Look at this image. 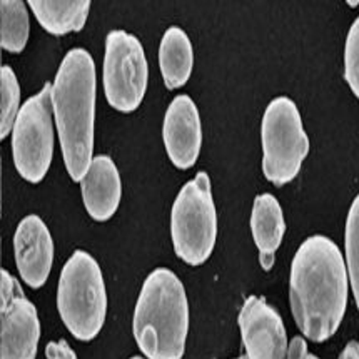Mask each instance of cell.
Masks as SVG:
<instances>
[{
	"label": "cell",
	"instance_id": "cell-25",
	"mask_svg": "<svg viewBox=\"0 0 359 359\" xmlns=\"http://www.w3.org/2000/svg\"><path fill=\"white\" fill-rule=\"evenodd\" d=\"M130 359H144V358H141V356H134V358H130Z\"/></svg>",
	"mask_w": 359,
	"mask_h": 359
},
{
	"label": "cell",
	"instance_id": "cell-16",
	"mask_svg": "<svg viewBox=\"0 0 359 359\" xmlns=\"http://www.w3.org/2000/svg\"><path fill=\"white\" fill-rule=\"evenodd\" d=\"M29 7L47 32L65 36L84 29L89 17V0H30Z\"/></svg>",
	"mask_w": 359,
	"mask_h": 359
},
{
	"label": "cell",
	"instance_id": "cell-15",
	"mask_svg": "<svg viewBox=\"0 0 359 359\" xmlns=\"http://www.w3.org/2000/svg\"><path fill=\"white\" fill-rule=\"evenodd\" d=\"M159 65L164 84L176 90L189 81L194 65L191 39L181 27H169L159 46Z\"/></svg>",
	"mask_w": 359,
	"mask_h": 359
},
{
	"label": "cell",
	"instance_id": "cell-7",
	"mask_svg": "<svg viewBox=\"0 0 359 359\" xmlns=\"http://www.w3.org/2000/svg\"><path fill=\"white\" fill-rule=\"evenodd\" d=\"M12 156L20 177L39 184L49 172L54 156L52 84L25 100L12 129Z\"/></svg>",
	"mask_w": 359,
	"mask_h": 359
},
{
	"label": "cell",
	"instance_id": "cell-4",
	"mask_svg": "<svg viewBox=\"0 0 359 359\" xmlns=\"http://www.w3.org/2000/svg\"><path fill=\"white\" fill-rule=\"evenodd\" d=\"M57 309L79 341H92L102 330L107 314L106 284L97 261L82 249L74 252L60 271Z\"/></svg>",
	"mask_w": 359,
	"mask_h": 359
},
{
	"label": "cell",
	"instance_id": "cell-22",
	"mask_svg": "<svg viewBox=\"0 0 359 359\" xmlns=\"http://www.w3.org/2000/svg\"><path fill=\"white\" fill-rule=\"evenodd\" d=\"M287 359H319V358L316 354H311L308 351V344H306L304 338L296 336V338L289 343Z\"/></svg>",
	"mask_w": 359,
	"mask_h": 359
},
{
	"label": "cell",
	"instance_id": "cell-26",
	"mask_svg": "<svg viewBox=\"0 0 359 359\" xmlns=\"http://www.w3.org/2000/svg\"><path fill=\"white\" fill-rule=\"evenodd\" d=\"M236 359H248V356H239V358H236Z\"/></svg>",
	"mask_w": 359,
	"mask_h": 359
},
{
	"label": "cell",
	"instance_id": "cell-18",
	"mask_svg": "<svg viewBox=\"0 0 359 359\" xmlns=\"http://www.w3.org/2000/svg\"><path fill=\"white\" fill-rule=\"evenodd\" d=\"M20 109L19 81L15 72L4 65L0 71V139H6L12 133Z\"/></svg>",
	"mask_w": 359,
	"mask_h": 359
},
{
	"label": "cell",
	"instance_id": "cell-24",
	"mask_svg": "<svg viewBox=\"0 0 359 359\" xmlns=\"http://www.w3.org/2000/svg\"><path fill=\"white\" fill-rule=\"evenodd\" d=\"M348 6L349 7H358L359 6V0H356V2H351V0H348Z\"/></svg>",
	"mask_w": 359,
	"mask_h": 359
},
{
	"label": "cell",
	"instance_id": "cell-8",
	"mask_svg": "<svg viewBox=\"0 0 359 359\" xmlns=\"http://www.w3.org/2000/svg\"><path fill=\"white\" fill-rule=\"evenodd\" d=\"M149 65L142 43L126 30H111L106 37L102 82L109 106L133 112L147 90Z\"/></svg>",
	"mask_w": 359,
	"mask_h": 359
},
{
	"label": "cell",
	"instance_id": "cell-20",
	"mask_svg": "<svg viewBox=\"0 0 359 359\" xmlns=\"http://www.w3.org/2000/svg\"><path fill=\"white\" fill-rule=\"evenodd\" d=\"M344 79L359 99V17L353 22L344 46Z\"/></svg>",
	"mask_w": 359,
	"mask_h": 359
},
{
	"label": "cell",
	"instance_id": "cell-3",
	"mask_svg": "<svg viewBox=\"0 0 359 359\" xmlns=\"http://www.w3.org/2000/svg\"><path fill=\"white\" fill-rule=\"evenodd\" d=\"M189 331V303L176 273L157 268L147 276L134 309L133 332L147 359H182Z\"/></svg>",
	"mask_w": 359,
	"mask_h": 359
},
{
	"label": "cell",
	"instance_id": "cell-9",
	"mask_svg": "<svg viewBox=\"0 0 359 359\" xmlns=\"http://www.w3.org/2000/svg\"><path fill=\"white\" fill-rule=\"evenodd\" d=\"M41 321L17 279L2 269L0 279V359H36Z\"/></svg>",
	"mask_w": 359,
	"mask_h": 359
},
{
	"label": "cell",
	"instance_id": "cell-21",
	"mask_svg": "<svg viewBox=\"0 0 359 359\" xmlns=\"http://www.w3.org/2000/svg\"><path fill=\"white\" fill-rule=\"evenodd\" d=\"M46 356L47 359H77L74 349L69 346L65 339L55 341L46 346Z\"/></svg>",
	"mask_w": 359,
	"mask_h": 359
},
{
	"label": "cell",
	"instance_id": "cell-19",
	"mask_svg": "<svg viewBox=\"0 0 359 359\" xmlns=\"http://www.w3.org/2000/svg\"><path fill=\"white\" fill-rule=\"evenodd\" d=\"M344 252L348 278L353 287V296L359 309V194L349 208L344 229Z\"/></svg>",
	"mask_w": 359,
	"mask_h": 359
},
{
	"label": "cell",
	"instance_id": "cell-17",
	"mask_svg": "<svg viewBox=\"0 0 359 359\" xmlns=\"http://www.w3.org/2000/svg\"><path fill=\"white\" fill-rule=\"evenodd\" d=\"M29 12L22 0L0 2V42L7 52L19 54L29 41Z\"/></svg>",
	"mask_w": 359,
	"mask_h": 359
},
{
	"label": "cell",
	"instance_id": "cell-5",
	"mask_svg": "<svg viewBox=\"0 0 359 359\" xmlns=\"http://www.w3.org/2000/svg\"><path fill=\"white\" fill-rule=\"evenodd\" d=\"M217 238V212L208 172L187 181L170 211V239L179 259L201 266L211 257Z\"/></svg>",
	"mask_w": 359,
	"mask_h": 359
},
{
	"label": "cell",
	"instance_id": "cell-14",
	"mask_svg": "<svg viewBox=\"0 0 359 359\" xmlns=\"http://www.w3.org/2000/svg\"><path fill=\"white\" fill-rule=\"evenodd\" d=\"M251 233L256 248L259 249L261 266L269 271L274 264V254L281 246L286 221L279 201L269 192L259 194L254 199L251 212Z\"/></svg>",
	"mask_w": 359,
	"mask_h": 359
},
{
	"label": "cell",
	"instance_id": "cell-10",
	"mask_svg": "<svg viewBox=\"0 0 359 359\" xmlns=\"http://www.w3.org/2000/svg\"><path fill=\"white\" fill-rule=\"evenodd\" d=\"M238 323L248 359H287L289 344L283 318L264 297H246Z\"/></svg>",
	"mask_w": 359,
	"mask_h": 359
},
{
	"label": "cell",
	"instance_id": "cell-6",
	"mask_svg": "<svg viewBox=\"0 0 359 359\" xmlns=\"http://www.w3.org/2000/svg\"><path fill=\"white\" fill-rule=\"evenodd\" d=\"M262 174L281 187L299 174L309 154V137L296 102L289 97H276L266 107L261 122Z\"/></svg>",
	"mask_w": 359,
	"mask_h": 359
},
{
	"label": "cell",
	"instance_id": "cell-23",
	"mask_svg": "<svg viewBox=\"0 0 359 359\" xmlns=\"http://www.w3.org/2000/svg\"><path fill=\"white\" fill-rule=\"evenodd\" d=\"M339 359H359V343L356 341H351L341 353Z\"/></svg>",
	"mask_w": 359,
	"mask_h": 359
},
{
	"label": "cell",
	"instance_id": "cell-13",
	"mask_svg": "<svg viewBox=\"0 0 359 359\" xmlns=\"http://www.w3.org/2000/svg\"><path fill=\"white\" fill-rule=\"evenodd\" d=\"M86 211L94 221H109L122 198V181L116 164L109 156H95L84 179L81 181Z\"/></svg>",
	"mask_w": 359,
	"mask_h": 359
},
{
	"label": "cell",
	"instance_id": "cell-11",
	"mask_svg": "<svg viewBox=\"0 0 359 359\" xmlns=\"http://www.w3.org/2000/svg\"><path fill=\"white\" fill-rule=\"evenodd\" d=\"M162 139L170 162L177 169H191L203 146L199 111L189 95H177L169 104L162 126Z\"/></svg>",
	"mask_w": 359,
	"mask_h": 359
},
{
	"label": "cell",
	"instance_id": "cell-12",
	"mask_svg": "<svg viewBox=\"0 0 359 359\" xmlns=\"http://www.w3.org/2000/svg\"><path fill=\"white\" fill-rule=\"evenodd\" d=\"M14 251L22 281L32 289L42 287L54 262V241L46 222L36 214L25 216L17 226Z\"/></svg>",
	"mask_w": 359,
	"mask_h": 359
},
{
	"label": "cell",
	"instance_id": "cell-2",
	"mask_svg": "<svg viewBox=\"0 0 359 359\" xmlns=\"http://www.w3.org/2000/svg\"><path fill=\"white\" fill-rule=\"evenodd\" d=\"M97 76L89 52L69 50L52 84V111L64 164L72 181L81 182L92 164Z\"/></svg>",
	"mask_w": 359,
	"mask_h": 359
},
{
	"label": "cell",
	"instance_id": "cell-1",
	"mask_svg": "<svg viewBox=\"0 0 359 359\" xmlns=\"http://www.w3.org/2000/svg\"><path fill=\"white\" fill-rule=\"evenodd\" d=\"M348 273L338 244L311 236L301 244L289 273V304L299 331L313 343L334 336L348 308Z\"/></svg>",
	"mask_w": 359,
	"mask_h": 359
}]
</instances>
